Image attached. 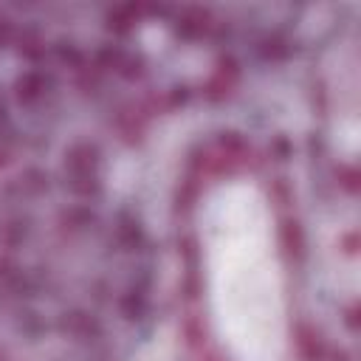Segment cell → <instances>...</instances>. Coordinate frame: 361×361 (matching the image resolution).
<instances>
[{
  "label": "cell",
  "mask_w": 361,
  "mask_h": 361,
  "mask_svg": "<svg viewBox=\"0 0 361 361\" xmlns=\"http://www.w3.org/2000/svg\"><path fill=\"white\" fill-rule=\"evenodd\" d=\"M65 169L68 180L76 192H93L96 189V169H99V149L93 144H73L65 152Z\"/></svg>",
  "instance_id": "obj_1"
},
{
  "label": "cell",
  "mask_w": 361,
  "mask_h": 361,
  "mask_svg": "<svg viewBox=\"0 0 361 361\" xmlns=\"http://www.w3.org/2000/svg\"><path fill=\"white\" fill-rule=\"evenodd\" d=\"M45 93H48V79L39 71H25L14 82V96H17L20 104H37Z\"/></svg>",
  "instance_id": "obj_2"
},
{
  "label": "cell",
  "mask_w": 361,
  "mask_h": 361,
  "mask_svg": "<svg viewBox=\"0 0 361 361\" xmlns=\"http://www.w3.org/2000/svg\"><path fill=\"white\" fill-rule=\"evenodd\" d=\"M209 28H212V14L206 8L192 6V8H183L178 17V31L186 37H203Z\"/></svg>",
  "instance_id": "obj_3"
},
{
  "label": "cell",
  "mask_w": 361,
  "mask_h": 361,
  "mask_svg": "<svg viewBox=\"0 0 361 361\" xmlns=\"http://www.w3.org/2000/svg\"><path fill=\"white\" fill-rule=\"evenodd\" d=\"M62 327H65L68 336H73V338H79V341H90V338L99 336V324H96V319L87 316V313H79V310H76V313H65Z\"/></svg>",
  "instance_id": "obj_4"
},
{
  "label": "cell",
  "mask_w": 361,
  "mask_h": 361,
  "mask_svg": "<svg viewBox=\"0 0 361 361\" xmlns=\"http://www.w3.org/2000/svg\"><path fill=\"white\" fill-rule=\"evenodd\" d=\"M248 144L237 133H223L220 135V161L223 164H240L248 158Z\"/></svg>",
  "instance_id": "obj_5"
},
{
  "label": "cell",
  "mask_w": 361,
  "mask_h": 361,
  "mask_svg": "<svg viewBox=\"0 0 361 361\" xmlns=\"http://www.w3.org/2000/svg\"><path fill=\"white\" fill-rule=\"evenodd\" d=\"M279 237H282V248H285V254L293 257V259H299L302 251H305V234H302V226H299L296 220H285Z\"/></svg>",
  "instance_id": "obj_6"
},
{
  "label": "cell",
  "mask_w": 361,
  "mask_h": 361,
  "mask_svg": "<svg viewBox=\"0 0 361 361\" xmlns=\"http://www.w3.org/2000/svg\"><path fill=\"white\" fill-rule=\"evenodd\" d=\"M135 17H138V6H116V8L107 14L110 28H116V31H127V28L135 23Z\"/></svg>",
  "instance_id": "obj_7"
},
{
  "label": "cell",
  "mask_w": 361,
  "mask_h": 361,
  "mask_svg": "<svg viewBox=\"0 0 361 361\" xmlns=\"http://www.w3.org/2000/svg\"><path fill=\"white\" fill-rule=\"evenodd\" d=\"M299 353L305 355V361H319V338L307 330V327H299Z\"/></svg>",
  "instance_id": "obj_8"
},
{
  "label": "cell",
  "mask_w": 361,
  "mask_h": 361,
  "mask_svg": "<svg viewBox=\"0 0 361 361\" xmlns=\"http://www.w3.org/2000/svg\"><path fill=\"white\" fill-rule=\"evenodd\" d=\"M6 34H8V25H6V23H3V20H0V42H3V39H6Z\"/></svg>",
  "instance_id": "obj_9"
},
{
  "label": "cell",
  "mask_w": 361,
  "mask_h": 361,
  "mask_svg": "<svg viewBox=\"0 0 361 361\" xmlns=\"http://www.w3.org/2000/svg\"><path fill=\"white\" fill-rule=\"evenodd\" d=\"M0 361H6V353H3V350H0Z\"/></svg>",
  "instance_id": "obj_10"
}]
</instances>
